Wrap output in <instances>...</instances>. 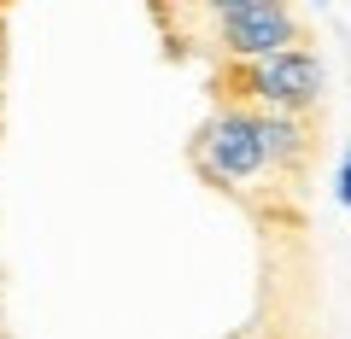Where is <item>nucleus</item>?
Wrapping results in <instances>:
<instances>
[{
    "label": "nucleus",
    "mask_w": 351,
    "mask_h": 339,
    "mask_svg": "<svg viewBox=\"0 0 351 339\" xmlns=\"http://www.w3.org/2000/svg\"><path fill=\"white\" fill-rule=\"evenodd\" d=\"M193 170H199L211 188L223 193H258L269 188L276 164H269V147H263V112L246 100H223L199 129H193Z\"/></svg>",
    "instance_id": "obj_1"
},
{
    "label": "nucleus",
    "mask_w": 351,
    "mask_h": 339,
    "mask_svg": "<svg viewBox=\"0 0 351 339\" xmlns=\"http://www.w3.org/2000/svg\"><path fill=\"white\" fill-rule=\"evenodd\" d=\"M228 94L258 112H287V117H311L328 94V64L316 47H281L269 59L252 64H228Z\"/></svg>",
    "instance_id": "obj_2"
},
{
    "label": "nucleus",
    "mask_w": 351,
    "mask_h": 339,
    "mask_svg": "<svg viewBox=\"0 0 351 339\" xmlns=\"http://www.w3.org/2000/svg\"><path fill=\"white\" fill-rule=\"evenodd\" d=\"M299 12L293 0H246L234 12H217L211 18V53L223 64H252V59H269L281 47H299Z\"/></svg>",
    "instance_id": "obj_3"
},
{
    "label": "nucleus",
    "mask_w": 351,
    "mask_h": 339,
    "mask_svg": "<svg viewBox=\"0 0 351 339\" xmlns=\"http://www.w3.org/2000/svg\"><path fill=\"white\" fill-rule=\"evenodd\" d=\"M263 147H269L276 176L287 181L293 170L311 158V123H304V117H287V112H263Z\"/></svg>",
    "instance_id": "obj_4"
},
{
    "label": "nucleus",
    "mask_w": 351,
    "mask_h": 339,
    "mask_svg": "<svg viewBox=\"0 0 351 339\" xmlns=\"http://www.w3.org/2000/svg\"><path fill=\"white\" fill-rule=\"evenodd\" d=\"M334 205L351 211V140H346V152H339V164H334Z\"/></svg>",
    "instance_id": "obj_5"
},
{
    "label": "nucleus",
    "mask_w": 351,
    "mask_h": 339,
    "mask_svg": "<svg viewBox=\"0 0 351 339\" xmlns=\"http://www.w3.org/2000/svg\"><path fill=\"white\" fill-rule=\"evenodd\" d=\"M193 12H205V18H217V12H234V6H246V0H188Z\"/></svg>",
    "instance_id": "obj_6"
},
{
    "label": "nucleus",
    "mask_w": 351,
    "mask_h": 339,
    "mask_svg": "<svg viewBox=\"0 0 351 339\" xmlns=\"http://www.w3.org/2000/svg\"><path fill=\"white\" fill-rule=\"evenodd\" d=\"M6 6H12V0H0V12H6Z\"/></svg>",
    "instance_id": "obj_7"
},
{
    "label": "nucleus",
    "mask_w": 351,
    "mask_h": 339,
    "mask_svg": "<svg viewBox=\"0 0 351 339\" xmlns=\"http://www.w3.org/2000/svg\"><path fill=\"white\" fill-rule=\"evenodd\" d=\"M311 6H328V0H311Z\"/></svg>",
    "instance_id": "obj_8"
},
{
    "label": "nucleus",
    "mask_w": 351,
    "mask_h": 339,
    "mask_svg": "<svg viewBox=\"0 0 351 339\" xmlns=\"http://www.w3.org/2000/svg\"><path fill=\"white\" fill-rule=\"evenodd\" d=\"M240 339H258V334H240Z\"/></svg>",
    "instance_id": "obj_9"
},
{
    "label": "nucleus",
    "mask_w": 351,
    "mask_h": 339,
    "mask_svg": "<svg viewBox=\"0 0 351 339\" xmlns=\"http://www.w3.org/2000/svg\"><path fill=\"white\" fill-rule=\"evenodd\" d=\"M0 71H6V59H0Z\"/></svg>",
    "instance_id": "obj_10"
}]
</instances>
